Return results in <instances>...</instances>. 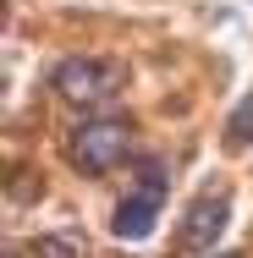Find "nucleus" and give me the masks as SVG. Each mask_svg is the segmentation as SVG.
<instances>
[{
    "label": "nucleus",
    "instance_id": "f257e3e1",
    "mask_svg": "<svg viewBox=\"0 0 253 258\" xmlns=\"http://www.w3.org/2000/svg\"><path fill=\"white\" fill-rule=\"evenodd\" d=\"M50 88L72 110H105L110 99L127 94V66L121 60H105V55H72V60L55 66Z\"/></svg>",
    "mask_w": 253,
    "mask_h": 258
},
{
    "label": "nucleus",
    "instance_id": "f03ea898",
    "mask_svg": "<svg viewBox=\"0 0 253 258\" xmlns=\"http://www.w3.org/2000/svg\"><path fill=\"white\" fill-rule=\"evenodd\" d=\"M127 154H132V121H121V115H94V121H83L66 138V159L83 176H105Z\"/></svg>",
    "mask_w": 253,
    "mask_h": 258
},
{
    "label": "nucleus",
    "instance_id": "7ed1b4c3",
    "mask_svg": "<svg viewBox=\"0 0 253 258\" xmlns=\"http://www.w3.org/2000/svg\"><path fill=\"white\" fill-rule=\"evenodd\" d=\"M226 220H231V198H226V192L193 198L187 214H182V225H176V253H215Z\"/></svg>",
    "mask_w": 253,
    "mask_h": 258
},
{
    "label": "nucleus",
    "instance_id": "20e7f679",
    "mask_svg": "<svg viewBox=\"0 0 253 258\" xmlns=\"http://www.w3.org/2000/svg\"><path fill=\"white\" fill-rule=\"evenodd\" d=\"M154 214H160V198H149V192H132V198H121V204H116L110 231H116L121 242H143V236L154 231Z\"/></svg>",
    "mask_w": 253,
    "mask_h": 258
},
{
    "label": "nucleus",
    "instance_id": "39448f33",
    "mask_svg": "<svg viewBox=\"0 0 253 258\" xmlns=\"http://www.w3.org/2000/svg\"><path fill=\"white\" fill-rule=\"evenodd\" d=\"M17 258H83V242L77 236H33V242H22Z\"/></svg>",
    "mask_w": 253,
    "mask_h": 258
},
{
    "label": "nucleus",
    "instance_id": "423d86ee",
    "mask_svg": "<svg viewBox=\"0 0 253 258\" xmlns=\"http://www.w3.org/2000/svg\"><path fill=\"white\" fill-rule=\"evenodd\" d=\"M226 132H231V143H253V94L231 110V126Z\"/></svg>",
    "mask_w": 253,
    "mask_h": 258
},
{
    "label": "nucleus",
    "instance_id": "0eeeda50",
    "mask_svg": "<svg viewBox=\"0 0 253 258\" xmlns=\"http://www.w3.org/2000/svg\"><path fill=\"white\" fill-rule=\"evenodd\" d=\"M138 192L165 198V170H160V165H143V170H138Z\"/></svg>",
    "mask_w": 253,
    "mask_h": 258
},
{
    "label": "nucleus",
    "instance_id": "6e6552de",
    "mask_svg": "<svg viewBox=\"0 0 253 258\" xmlns=\"http://www.w3.org/2000/svg\"><path fill=\"white\" fill-rule=\"evenodd\" d=\"M209 258H242V253H209Z\"/></svg>",
    "mask_w": 253,
    "mask_h": 258
}]
</instances>
